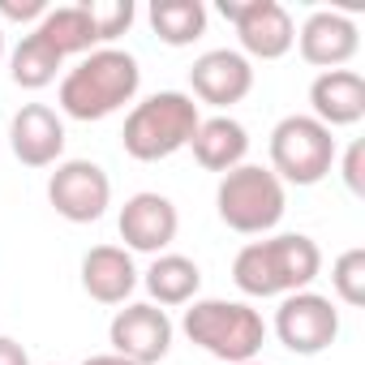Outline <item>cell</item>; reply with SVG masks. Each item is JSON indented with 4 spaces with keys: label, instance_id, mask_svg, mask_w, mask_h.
<instances>
[{
    "label": "cell",
    "instance_id": "obj_1",
    "mask_svg": "<svg viewBox=\"0 0 365 365\" xmlns=\"http://www.w3.org/2000/svg\"><path fill=\"white\" fill-rule=\"evenodd\" d=\"M322 271V250L305 232H279L250 241L232 258V284L245 297H292L305 292Z\"/></svg>",
    "mask_w": 365,
    "mask_h": 365
},
{
    "label": "cell",
    "instance_id": "obj_2",
    "mask_svg": "<svg viewBox=\"0 0 365 365\" xmlns=\"http://www.w3.org/2000/svg\"><path fill=\"white\" fill-rule=\"evenodd\" d=\"M142 86L138 56L120 48H95L61 78V112L73 120H108L125 103H133Z\"/></svg>",
    "mask_w": 365,
    "mask_h": 365
},
{
    "label": "cell",
    "instance_id": "obj_3",
    "mask_svg": "<svg viewBox=\"0 0 365 365\" xmlns=\"http://www.w3.org/2000/svg\"><path fill=\"white\" fill-rule=\"evenodd\" d=\"M198 125H202V116H198L194 95L159 91V95L129 108L125 129H120V146L138 163H159V159H172L176 150H185L194 142Z\"/></svg>",
    "mask_w": 365,
    "mask_h": 365
},
{
    "label": "cell",
    "instance_id": "obj_4",
    "mask_svg": "<svg viewBox=\"0 0 365 365\" xmlns=\"http://www.w3.org/2000/svg\"><path fill=\"white\" fill-rule=\"evenodd\" d=\"M180 331L190 335V344H198L202 352H211L215 361L228 365H245L258 361L262 344H267V322L250 301H224V297H207V301H190Z\"/></svg>",
    "mask_w": 365,
    "mask_h": 365
},
{
    "label": "cell",
    "instance_id": "obj_5",
    "mask_svg": "<svg viewBox=\"0 0 365 365\" xmlns=\"http://www.w3.org/2000/svg\"><path fill=\"white\" fill-rule=\"evenodd\" d=\"M215 211L220 220L241 232V237H262L271 232L284 211H288V190L284 180L271 172V168H258V163H241L232 172L220 176V190H215Z\"/></svg>",
    "mask_w": 365,
    "mask_h": 365
},
{
    "label": "cell",
    "instance_id": "obj_6",
    "mask_svg": "<svg viewBox=\"0 0 365 365\" xmlns=\"http://www.w3.org/2000/svg\"><path fill=\"white\" fill-rule=\"evenodd\" d=\"M335 133L318 125L314 116H284L271 129V172L284 185H318L335 168Z\"/></svg>",
    "mask_w": 365,
    "mask_h": 365
},
{
    "label": "cell",
    "instance_id": "obj_7",
    "mask_svg": "<svg viewBox=\"0 0 365 365\" xmlns=\"http://www.w3.org/2000/svg\"><path fill=\"white\" fill-rule=\"evenodd\" d=\"M220 14L237 26L241 39V56L250 61H279L297 48V26L292 14L279 0H220Z\"/></svg>",
    "mask_w": 365,
    "mask_h": 365
},
{
    "label": "cell",
    "instance_id": "obj_8",
    "mask_svg": "<svg viewBox=\"0 0 365 365\" xmlns=\"http://www.w3.org/2000/svg\"><path fill=\"white\" fill-rule=\"evenodd\" d=\"M48 202L69 224H95L112 207V176L95 159H65L48 176Z\"/></svg>",
    "mask_w": 365,
    "mask_h": 365
},
{
    "label": "cell",
    "instance_id": "obj_9",
    "mask_svg": "<svg viewBox=\"0 0 365 365\" xmlns=\"http://www.w3.org/2000/svg\"><path fill=\"white\" fill-rule=\"evenodd\" d=\"M275 335L288 352L297 356H318L327 352L335 339H339V309L331 305V297H318V292H292V297H279V309H275Z\"/></svg>",
    "mask_w": 365,
    "mask_h": 365
},
{
    "label": "cell",
    "instance_id": "obj_10",
    "mask_svg": "<svg viewBox=\"0 0 365 365\" xmlns=\"http://www.w3.org/2000/svg\"><path fill=\"white\" fill-rule=\"evenodd\" d=\"M108 344L116 356H125L133 365H159L172 348V318H168V309H159L150 301H133V305L116 309V318L108 327Z\"/></svg>",
    "mask_w": 365,
    "mask_h": 365
},
{
    "label": "cell",
    "instance_id": "obj_11",
    "mask_svg": "<svg viewBox=\"0 0 365 365\" xmlns=\"http://www.w3.org/2000/svg\"><path fill=\"white\" fill-rule=\"evenodd\" d=\"M116 228H120L125 250H133V254H155V258H159V254H168V245L176 241L180 215H176L172 198L142 190V194H133V198L120 207Z\"/></svg>",
    "mask_w": 365,
    "mask_h": 365
},
{
    "label": "cell",
    "instance_id": "obj_12",
    "mask_svg": "<svg viewBox=\"0 0 365 365\" xmlns=\"http://www.w3.org/2000/svg\"><path fill=\"white\" fill-rule=\"evenodd\" d=\"M297 48H301V61L314 65V69H344L356 52H361V31L348 14H335V9H318L305 18V26L297 31Z\"/></svg>",
    "mask_w": 365,
    "mask_h": 365
},
{
    "label": "cell",
    "instance_id": "obj_13",
    "mask_svg": "<svg viewBox=\"0 0 365 365\" xmlns=\"http://www.w3.org/2000/svg\"><path fill=\"white\" fill-rule=\"evenodd\" d=\"M190 86L202 103L211 108H232L241 103L250 91H254V65L232 52V48H215V52H202L190 69Z\"/></svg>",
    "mask_w": 365,
    "mask_h": 365
},
{
    "label": "cell",
    "instance_id": "obj_14",
    "mask_svg": "<svg viewBox=\"0 0 365 365\" xmlns=\"http://www.w3.org/2000/svg\"><path fill=\"white\" fill-rule=\"evenodd\" d=\"M9 146L26 168H52L65 155V120L48 103H26L9 125Z\"/></svg>",
    "mask_w": 365,
    "mask_h": 365
},
{
    "label": "cell",
    "instance_id": "obj_15",
    "mask_svg": "<svg viewBox=\"0 0 365 365\" xmlns=\"http://www.w3.org/2000/svg\"><path fill=\"white\" fill-rule=\"evenodd\" d=\"M309 116L327 129H348L365 116V78L356 69H327L309 86Z\"/></svg>",
    "mask_w": 365,
    "mask_h": 365
},
{
    "label": "cell",
    "instance_id": "obj_16",
    "mask_svg": "<svg viewBox=\"0 0 365 365\" xmlns=\"http://www.w3.org/2000/svg\"><path fill=\"white\" fill-rule=\"evenodd\" d=\"M82 288L99 305H125L138 288V267L125 245H95L82 258Z\"/></svg>",
    "mask_w": 365,
    "mask_h": 365
},
{
    "label": "cell",
    "instance_id": "obj_17",
    "mask_svg": "<svg viewBox=\"0 0 365 365\" xmlns=\"http://www.w3.org/2000/svg\"><path fill=\"white\" fill-rule=\"evenodd\" d=\"M190 150H194V159H198L207 172H220V176H224V172H232V168L245 163V155H250V133H245V125L232 120V116H211V120L198 125Z\"/></svg>",
    "mask_w": 365,
    "mask_h": 365
},
{
    "label": "cell",
    "instance_id": "obj_18",
    "mask_svg": "<svg viewBox=\"0 0 365 365\" xmlns=\"http://www.w3.org/2000/svg\"><path fill=\"white\" fill-rule=\"evenodd\" d=\"M142 284H146V292H150V305H159V309H163V305H190V301H198L202 271H198V262L185 258V254H159V258L146 267Z\"/></svg>",
    "mask_w": 365,
    "mask_h": 365
},
{
    "label": "cell",
    "instance_id": "obj_19",
    "mask_svg": "<svg viewBox=\"0 0 365 365\" xmlns=\"http://www.w3.org/2000/svg\"><path fill=\"white\" fill-rule=\"evenodd\" d=\"M150 31L168 48H190L207 35V5L202 0H155L150 5Z\"/></svg>",
    "mask_w": 365,
    "mask_h": 365
},
{
    "label": "cell",
    "instance_id": "obj_20",
    "mask_svg": "<svg viewBox=\"0 0 365 365\" xmlns=\"http://www.w3.org/2000/svg\"><path fill=\"white\" fill-rule=\"evenodd\" d=\"M65 61L69 56H91L95 48H99V35H95V26H91V14H86V5H65V9H48L43 14V22L35 26Z\"/></svg>",
    "mask_w": 365,
    "mask_h": 365
},
{
    "label": "cell",
    "instance_id": "obj_21",
    "mask_svg": "<svg viewBox=\"0 0 365 365\" xmlns=\"http://www.w3.org/2000/svg\"><path fill=\"white\" fill-rule=\"evenodd\" d=\"M61 69H65V56H61L39 31L22 35V43H18L14 56H9V73H14V82H18L22 91H43V86H52Z\"/></svg>",
    "mask_w": 365,
    "mask_h": 365
},
{
    "label": "cell",
    "instance_id": "obj_22",
    "mask_svg": "<svg viewBox=\"0 0 365 365\" xmlns=\"http://www.w3.org/2000/svg\"><path fill=\"white\" fill-rule=\"evenodd\" d=\"M331 288H335V297H339L344 305H352V309L365 305V250H361V245L344 250V254L331 262Z\"/></svg>",
    "mask_w": 365,
    "mask_h": 365
},
{
    "label": "cell",
    "instance_id": "obj_23",
    "mask_svg": "<svg viewBox=\"0 0 365 365\" xmlns=\"http://www.w3.org/2000/svg\"><path fill=\"white\" fill-rule=\"evenodd\" d=\"M86 14H91V26H95L99 43H112L133 26V0H99V5L86 0Z\"/></svg>",
    "mask_w": 365,
    "mask_h": 365
},
{
    "label": "cell",
    "instance_id": "obj_24",
    "mask_svg": "<svg viewBox=\"0 0 365 365\" xmlns=\"http://www.w3.org/2000/svg\"><path fill=\"white\" fill-rule=\"evenodd\" d=\"M339 176L352 198H365V142H352L344 150V163H339Z\"/></svg>",
    "mask_w": 365,
    "mask_h": 365
},
{
    "label": "cell",
    "instance_id": "obj_25",
    "mask_svg": "<svg viewBox=\"0 0 365 365\" xmlns=\"http://www.w3.org/2000/svg\"><path fill=\"white\" fill-rule=\"evenodd\" d=\"M43 14H48V0H0V18H14V22H31V18L43 22Z\"/></svg>",
    "mask_w": 365,
    "mask_h": 365
},
{
    "label": "cell",
    "instance_id": "obj_26",
    "mask_svg": "<svg viewBox=\"0 0 365 365\" xmlns=\"http://www.w3.org/2000/svg\"><path fill=\"white\" fill-rule=\"evenodd\" d=\"M0 365H31L26 348H22L14 335H0Z\"/></svg>",
    "mask_w": 365,
    "mask_h": 365
},
{
    "label": "cell",
    "instance_id": "obj_27",
    "mask_svg": "<svg viewBox=\"0 0 365 365\" xmlns=\"http://www.w3.org/2000/svg\"><path fill=\"white\" fill-rule=\"evenodd\" d=\"M82 365H133V361H125V356H116V352H95V356H86Z\"/></svg>",
    "mask_w": 365,
    "mask_h": 365
},
{
    "label": "cell",
    "instance_id": "obj_28",
    "mask_svg": "<svg viewBox=\"0 0 365 365\" xmlns=\"http://www.w3.org/2000/svg\"><path fill=\"white\" fill-rule=\"evenodd\" d=\"M0 56H5V31H0Z\"/></svg>",
    "mask_w": 365,
    "mask_h": 365
},
{
    "label": "cell",
    "instance_id": "obj_29",
    "mask_svg": "<svg viewBox=\"0 0 365 365\" xmlns=\"http://www.w3.org/2000/svg\"><path fill=\"white\" fill-rule=\"evenodd\" d=\"M245 365H262V361H245Z\"/></svg>",
    "mask_w": 365,
    "mask_h": 365
}]
</instances>
